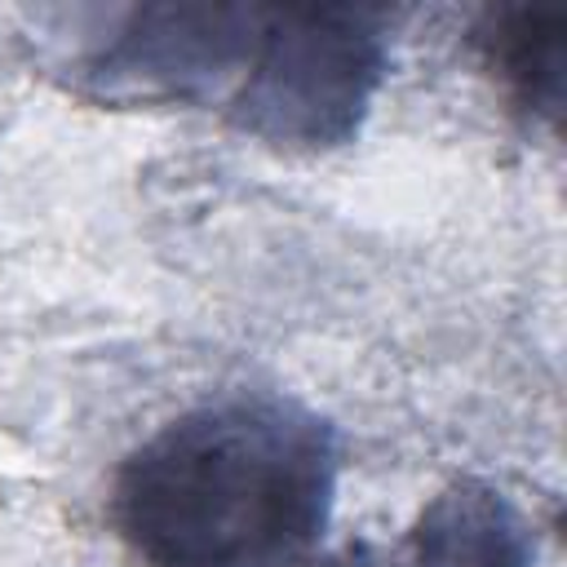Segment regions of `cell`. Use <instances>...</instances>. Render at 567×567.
<instances>
[{
	"label": "cell",
	"instance_id": "cell-1",
	"mask_svg": "<svg viewBox=\"0 0 567 567\" xmlns=\"http://www.w3.org/2000/svg\"><path fill=\"white\" fill-rule=\"evenodd\" d=\"M71 75L124 102L204 106L275 146L346 142L381 75L385 13L266 4H146L89 13Z\"/></svg>",
	"mask_w": 567,
	"mask_h": 567
},
{
	"label": "cell",
	"instance_id": "cell-2",
	"mask_svg": "<svg viewBox=\"0 0 567 567\" xmlns=\"http://www.w3.org/2000/svg\"><path fill=\"white\" fill-rule=\"evenodd\" d=\"M332 425L279 394L208 399L115 470L111 514L146 567H359L332 549Z\"/></svg>",
	"mask_w": 567,
	"mask_h": 567
},
{
	"label": "cell",
	"instance_id": "cell-3",
	"mask_svg": "<svg viewBox=\"0 0 567 567\" xmlns=\"http://www.w3.org/2000/svg\"><path fill=\"white\" fill-rule=\"evenodd\" d=\"M408 567H532V532L496 487L456 483L425 505Z\"/></svg>",
	"mask_w": 567,
	"mask_h": 567
},
{
	"label": "cell",
	"instance_id": "cell-4",
	"mask_svg": "<svg viewBox=\"0 0 567 567\" xmlns=\"http://www.w3.org/2000/svg\"><path fill=\"white\" fill-rule=\"evenodd\" d=\"M474 44L496 71L514 106L527 115H558L563 102V9H487Z\"/></svg>",
	"mask_w": 567,
	"mask_h": 567
}]
</instances>
